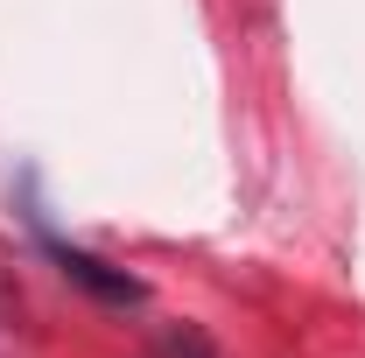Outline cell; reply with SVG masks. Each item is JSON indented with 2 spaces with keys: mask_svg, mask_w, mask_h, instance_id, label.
Returning a JSON list of instances; mask_svg holds the SVG:
<instances>
[{
  "mask_svg": "<svg viewBox=\"0 0 365 358\" xmlns=\"http://www.w3.org/2000/svg\"><path fill=\"white\" fill-rule=\"evenodd\" d=\"M43 246H49V260L63 267V281H78V288H85V295H98V302H120V310H134L140 295H148V288H140L127 267L98 260V253H85V246H63V239H43Z\"/></svg>",
  "mask_w": 365,
  "mask_h": 358,
  "instance_id": "cell-1",
  "label": "cell"
}]
</instances>
